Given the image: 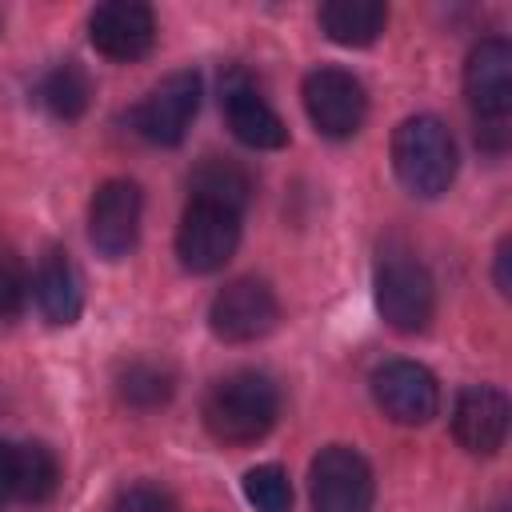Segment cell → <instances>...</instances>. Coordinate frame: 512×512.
<instances>
[{
  "label": "cell",
  "instance_id": "cell-5",
  "mask_svg": "<svg viewBox=\"0 0 512 512\" xmlns=\"http://www.w3.org/2000/svg\"><path fill=\"white\" fill-rule=\"evenodd\" d=\"M372 468L348 444H328L312 456L308 468V500L312 512H368L372 508Z\"/></svg>",
  "mask_w": 512,
  "mask_h": 512
},
{
  "label": "cell",
  "instance_id": "cell-21",
  "mask_svg": "<svg viewBox=\"0 0 512 512\" xmlns=\"http://www.w3.org/2000/svg\"><path fill=\"white\" fill-rule=\"evenodd\" d=\"M244 496L256 512H292V480L280 464H256L244 472Z\"/></svg>",
  "mask_w": 512,
  "mask_h": 512
},
{
  "label": "cell",
  "instance_id": "cell-26",
  "mask_svg": "<svg viewBox=\"0 0 512 512\" xmlns=\"http://www.w3.org/2000/svg\"><path fill=\"white\" fill-rule=\"evenodd\" d=\"M492 512H504V508H500V504H496V508H492Z\"/></svg>",
  "mask_w": 512,
  "mask_h": 512
},
{
  "label": "cell",
  "instance_id": "cell-7",
  "mask_svg": "<svg viewBox=\"0 0 512 512\" xmlns=\"http://www.w3.org/2000/svg\"><path fill=\"white\" fill-rule=\"evenodd\" d=\"M200 108V76L196 72H168L132 112V124L136 132L148 140V144H160V148H176L192 124Z\"/></svg>",
  "mask_w": 512,
  "mask_h": 512
},
{
  "label": "cell",
  "instance_id": "cell-22",
  "mask_svg": "<svg viewBox=\"0 0 512 512\" xmlns=\"http://www.w3.org/2000/svg\"><path fill=\"white\" fill-rule=\"evenodd\" d=\"M28 296V272L12 248L0 244V320H12L24 308Z\"/></svg>",
  "mask_w": 512,
  "mask_h": 512
},
{
  "label": "cell",
  "instance_id": "cell-8",
  "mask_svg": "<svg viewBox=\"0 0 512 512\" xmlns=\"http://www.w3.org/2000/svg\"><path fill=\"white\" fill-rule=\"evenodd\" d=\"M240 244V216L224 212L216 204H196L188 200L180 228H176V256L188 272H216L232 260Z\"/></svg>",
  "mask_w": 512,
  "mask_h": 512
},
{
  "label": "cell",
  "instance_id": "cell-9",
  "mask_svg": "<svg viewBox=\"0 0 512 512\" xmlns=\"http://www.w3.org/2000/svg\"><path fill=\"white\" fill-rule=\"evenodd\" d=\"M304 108H308V120L316 124L320 136L344 140V136L360 132L364 112H368V96L352 72L316 68L304 76Z\"/></svg>",
  "mask_w": 512,
  "mask_h": 512
},
{
  "label": "cell",
  "instance_id": "cell-1",
  "mask_svg": "<svg viewBox=\"0 0 512 512\" xmlns=\"http://www.w3.org/2000/svg\"><path fill=\"white\" fill-rule=\"evenodd\" d=\"M280 416V392L264 372H232L204 396V424L220 444H256Z\"/></svg>",
  "mask_w": 512,
  "mask_h": 512
},
{
  "label": "cell",
  "instance_id": "cell-11",
  "mask_svg": "<svg viewBox=\"0 0 512 512\" xmlns=\"http://www.w3.org/2000/svg\"><path fill=\"white\" fill-rule=\"evenodd\" d=\"M144 196L132 180H104L88 204V240L104 260H120L136 248Z\"/></svg>",
  "mask_w": 512,
  "mask_h": 512
},
{
  "label": "cell",
  "instance_id": "cell-18",
  "mask_svg": "<svg viewBox=\"0 0 512 512\" xmlns=\"http://www.w3.org/2000/svg\"><path fill=\"white\" fill-rule=\"evenodd\" d=\"M40 104L56 116V120H76L88 112L92 104V76L84 72V64L76 60H60L44 72L40 80Z\"/></svg>",
  "mask_w": 512,
  "mask_h": 512
},
{
  "label": "cell",
  "instance_id": "cell-6",
  "mask_svg": "<svg viewBox=\"0 0 512 512\" xmlns=\"http://www.w3.org/2000/svg\"><path fill=\"white\" fill-rule=\"evenodd\" d=\"M280 320V300L276 292L256 280V276H240V280H228L216 296H212V308H208V324L220 340L228 344H252L260 336H268Z\"/></svg>",
  "mask_w": 512,
  "mask_h": 512
},
{
  "label": "cell",
  "instance_id": "cell-16",
  "mask_svg": "<svg viewBox=\"0 0 512 512\" xmlns=\"http://www.w3.org/2000/svg\"><path fill=\"white\" fill-rule=\"evenodd\" d=\"M188 188H192L196 204H216V208L236 212V216H244V208L252 200V176L244 172V164H236L228 156L200 160L192 180H188Z\"/></svg>",
  "mask_w": 512,
  "mask_h": 512
},
{
  "label": "cell",
  "instance_id": "cell-3",
  "mask_svg": "<svg viewBox=\"0 0 512 512\" xmlns=\"http://www.w3.org/2000/svg\"><path fill=\"white\" fill-rule=\"evenodd\" d=\"M464 92L476 112V140L484 148H504L512 112V44L504 36H488L468 52Z\"/></svg>",
  "mask_w": 512,
  "mask_h": 512
},
{
  "label": "cell",
  "instance_id": "cell-25",
  "mask_svg": "<svg viewBox=\"0 0 512 512\" xmlns=\"http://www.w3.org/2000/svg\"><path fill=\"white\" fill-rule=\"evenodd\" d=\"M508 252H512V240H500V248H496V288H500V296L512 292V280H508Z\"/></svg>",
  "mask_w": 512,
  "mask_h": 512
},
{
  "label": "cell",
  "instance_id": "cell-14",
  "mask_svg": "<svg viewBox=\"0 0 512 512\" xmlns=\"http://www.w3.org/2000/svg\"><path fill=\"white\" fill-rule=\"evenodd\" d=\"M220 104L228 116V128L240 144L248 148H284L288 144V128L276 116V108L260 96V88L244 76V72H228L224 88H220Z\"/></svg>",
  "mask_w": 512,
  "mask_h": 512
},
{
  "label": "cell",
  "instance_id": "cell-4",
  "mask_svg": "<svg viewBox=\"0 0 512 512\" xmlns=\"http://www.w3.org/2000/svg\"><path fill=\"white\" fill-rule=\"evenodd\" d=\"M376 308L388 328L412 336L424 332L436 312V284L428 268L400 244H384L376 260Z\"/></svg>",
  "mask_w": 512,
  "mask_h": 512
},
{
  "label": "cell",
  "instance_id": "cell-23",
  "mask_svg": "<svg viewBox=\"0 0 512 512\" xmlns=\"http://www.w3.org/2000/svg\"><path fill=\"white\" fill-rule=\"evenodd\" d=\"M108 512H172V500L156 484H124L112 496Z\"/></svg>",
  "mask_w": 512,
  "mask_h": 512
},
{
  "label": "cell",
  "instance_id": "cell-20",
  "mask_svg": "<svg viewBox=\"0 0 512 512\" xmlns=\"http://www.w3.org/2000/svg\"><path fill=\"white\" fill-rule=\"evenodd\" d=\"M172 388H176L172 372L156 360H128L116 376V392L132 408H160V404H168Z\"/></svg>",
  "mask_w": 512,
  "mask_h": 512
},
{
  "label": "cell",
  "instance_id": "cell-17",
  "mask_svg": "<svg viewBox=\"0 0 512 512\" xmlns=\"http://www.w3.org/2000/svg\"><path fill=\"white\" fill-rule=\"evenodd\" d=\"M388 24V8L380 0H332L320 8V28L332 44L364 48L372 44Z\"/></svg>",
  "mask_w": 512,
  "mask_h": 512
},
{
  "label": "cell",
  "instance_id": "cell-2",
  "mask_svg": "<svg viewBox=\"0 0 512 512\" xmlns=\"http://www.w3.org/2000/svg\"><path fill=\"white\" fill-rule=\"evenodd\" d=\"M396 180L412 196H440L456 180V140L436 116H408L392 136Z\"/></svg>",
  "mask_w": 512,
  "mask_h": 512
},
{
  "label": "cell",
  "instance_id": "cell-19",
  "mask_svg": "<svg viewBox=\"0 0 512 512\" xmlns=\"http://www.w3.org/2000/svg\"><path fill=\"white\" fill-rule=\"evenodd\" d=\"M12 484H16V500H24V504L48 500L60 484V464H56L52 448L12 444Z\"/></svg>",
  "mask_w": 512,
  "mask_h": 512
},
{
  "label": "cell",
  "instance_id": "cell-13",
  "mask_svg": "<svg viewBox=\"0 0 512 512\" xmlns=\"http://www.w3.org/2000/svg\"><path fill=\"white\" fill-rule=\"evenodd\" d=\"M508 396L500 388H488V384H472L456 396V408H452V436L460 448H468L472 456H492L504 448V436H508Z\"/></svg>",
  "mask_w": 512,
  "mask_h": 512
},
{
  "label": "cell",
  "instance_id": "cell-10",
  "mask_svg": "<svg viewBox=\"0 0 512 512\" xmlns=\"http://www.w3.org/2000/svg\"><path fill=\"white\" fill-rule=\"evenodd\" d=\"M372 396L380 412L396 424H428L440 412V384L416 360H388L372 372Z\"/></svg>",
  "mask_w": 512,
  "mask_h": 512
},
{
  "label": "cell",
  "instance_id": "cell-24",
  "mask_svg": "<svg viewBox=\"0 0 512 512\" xmlns=\"http://www.w3.org/2000/svg\"><path fill=\"white\" fill-rule=\"evenodd\" d=\"M16 500V484H12V444H0V508Z\"/></svg>",
  "mask_w": 512,
  "mask_h": 512
},
{
  "label": "cell",
  "instance_id": "cell-12",
  "mask_svg": "<svg viewBox=\"0 0 512 512\" xmlns=\"http://www.w3.org/2000/svg\"><path fill=\"white\" fill-rule=\"evenodd\" d=\"M88 40L108 60H140L156 44V16L140 0H108L88 16Z\"/></svg>",
  "mask_w": 512,
  "mask_h": 512
},
{
  "label": "cell",
  "instance_id": "cell-15",
  "mask_svg": "<svg viewBox=\"0 0 512 512\" xmlns=\"http://www.w3.org/2000/svg\"><path fill=\"white\" fill-rule=\"evenodd\" d=\"M32 296L40 304V316L56 328H68L84 312V284L64 248H44L36 276H32Z\"/></svg>",
  "mask_w": 512,
  "mask_h": 512
}]
</instances>
